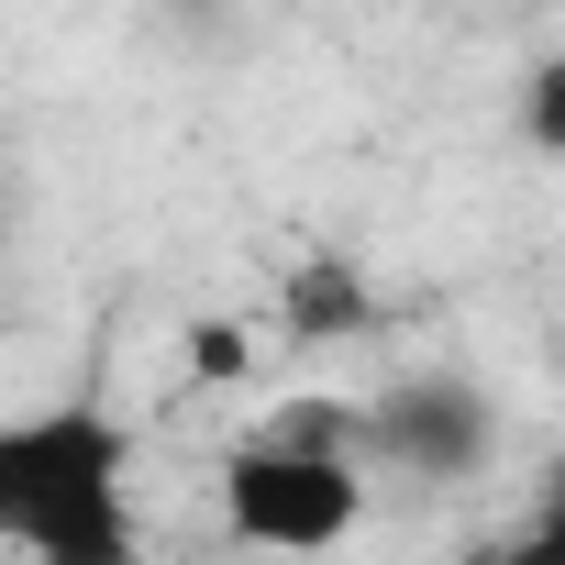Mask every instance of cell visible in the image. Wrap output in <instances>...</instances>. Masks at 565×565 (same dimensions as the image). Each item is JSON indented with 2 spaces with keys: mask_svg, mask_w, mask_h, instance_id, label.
Instances as JSON below:
<instances>
[{
  "mask_svg": "<svg viewBox=\"0 0 565 565\" xmlns=\"http://www.w3.org/2000/svg\"><path fill=\"white\" fill-rule=\"evenodd\" d=\"M0 543L23 565H145L134 433L89 399L0 422Z\"/></svg>",
  "mask_w": 565,
  "mask_h": 565,
  "instance_id": "cell-1",
  "label": "cell"
},
{
  "mask_svg": "<svg viewBox=\"0 0 565 565\" xmlns=\"http://www.w3.org/2000/svg\"><path fill=\"white\" fill-rule=\"evenodd\" d=\"M222 521L255 554H333L366 521V455H322V444H233L222 455Z\"/></svg>",
  "mask_w": 565,
  "mask_h": 565,
  "instance_id": "cell-2",
  "label": "cell"
},
{
  "mask_svg": "<svg viewBox=\"0 0 565 565\" xmlns=\"http://www.w3.org/2000/svg\"><path fill=\"white\" fill-rule=\"evenodd\" d=\"M355 444L422 488H466L499 466V399L455 366H422V377H388L366 411H355Z\"/></svg>",
  "mask_w": 565,
  "mask_h": 565,
  "instance_id": "cell-3",
  "label": "cell"
},
{
  "mask_svg": "<svg viewBox=\"0 0 565 565\" xmlns=\"http://www.w3.org/2000/svg\"><path fill=\"white\" fill-rule=\"evenodd\" d=\"M277 333H289L300 355H333V344L377 333V289H366V266H355V255H300V266H289V289H277Z\"/></svg>",
  "mask_w": 565,
  "mask_h": 565,
  "instance_id": "cell-4",
  "label": "cell"
},
{
  "mask_svg": "<svg viewBox=\"0 0 565 565\" xmlns=\"http://www.w3.org/2000/svg\"><path fill=\"white\" fill-rule=\"evenodd\" d=\"M266 444H322V455H355V411H344V399H277V411H266Z\"/></svg>",
  "mask_w": 565,
  "mask_h": 565,
  "instance_id": "cell-5",
  "label": "cell"
},
{
  "mask_svg": "<svg viewBox=\"0 0 565 565\" xmlns=\"http://www.w3.org/2000/svg\"><path fill=\"white\" fill-rule=\"evenodd\" d=\"M521 134H532V156H565V56L521 67Z\"/></svg>",
  "mask_w": 565,
  "mask_h": 565,
  "instance_id": "cell-6",
  "label": "cell"
},
{
  "mask_svg": "<svg viewBox=\"0 0 565 565\" xmlns=\"http://www.w3.org/2000/svg\"><path fill=\"white\" fill-rule=\"evenodd\" d=\"M244 366H255V333L244 322H189V377L200 388H233Z\"/></svg>",
  "mask_w": 565,
  "mask_h": 565,
  "instance_id": "cell-7",
  "label": "cell"
},
{
  "mask_svg": "<svg viewBox=\"0 0 565 565\" xmlns=\"http://www.w3.org/2000/svg\"><path fill=\"white\" fill-rule=\"evenodd\" d=\"M477 565H554V510H532V532L521 543H488Z\"/></svg>",
  "mask_w": 565,
  "mask_h": 565,
  "instance_id": "cell-8",
  "label": "cell"
},
{
  "mask_svg": "<svg viewBox=\"0 0 565 565\" xmlns=\"http://www.w3.org/2000/svg\"><path fill=\"white\" fill-rule=\"evenodd\" d=\"M178 12H233V0H178Z\"/></svg>",
  "mask_w": 565,
  "mask_h": 565,
  "instance_id": "cell-9",
  "label": "cell"
}]
</instances>
